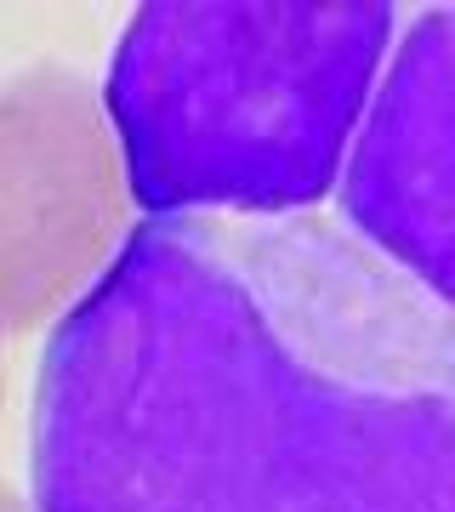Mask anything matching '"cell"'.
<instances>
[{
    "mask_svg": "<svg viewBox=\"0 0 455 512\" xmlns=\"http://www.w3.org/2000/svg\"><path fill=\"white\" fill-rule=\"evenodd\" d=\"M35 512H455V308L313 211L131 228L52 325Z\"/></svg>",
    "mask_w": 455,
    "mask_h": 512,
    "instance_id": "1",
    "label": "cell"
},
{
    "mask_svg": "<svg viewBox=\"0 0 455 512\" xmlns=\"http://www.w3.org/2000/svg\"><path fill=\"white\" fill-rule=\"evenodd\" d=\"M393 35L387 0H154L103 109L148 217H296L347 171Z\"/></svg>",
    "mask_w": 455,
    "mask_h": 512,
    "instance_id": "2",
    "label": "cell"
},
{
    "mask_svg": "<svg viewBox=\"0 0 455 512\" xmlns=\"http://www.w3.org/2000/svg\"><path fill=\"white\" fill-rule=\"evenodd\" d=\"M131 171L80 74L35 63L0 92V302L35 330L80 302L126 245Z\"/></svg>",
    "mask_w": 455,
    "mask_h": 512,
    "instance_id": "3",
    "label": "cell"
},
{
    "mask_svg": "<svg viewBox=\"0 0 455 512\" xmlns=\"http://www.w3.org/2000/svg\"><path fill=\"white\" fill-rule=\"evenodd\" d=\"M342 217L455 308V6H427L364 109Z\"/></svg>",
    "mask_w": 455,
    "mask_h": 512,
    "instance_id": "4",
    "label": "cell"
},
{
    "mask_svg": "<svg viewBox=\"0 0 455 512\" xmlns=\"http://www.w3.org/2000/svg\"><path fill=\"white\" fill-rule=\"evenodd\" d=\"M6 512H23V507H18V501H12V507H6Z\"/></svg>",
    "mask_w": 455,
    "mask_h": 512,
    "instance_id": "5",
    "label": "cell"
}]
</instances>
